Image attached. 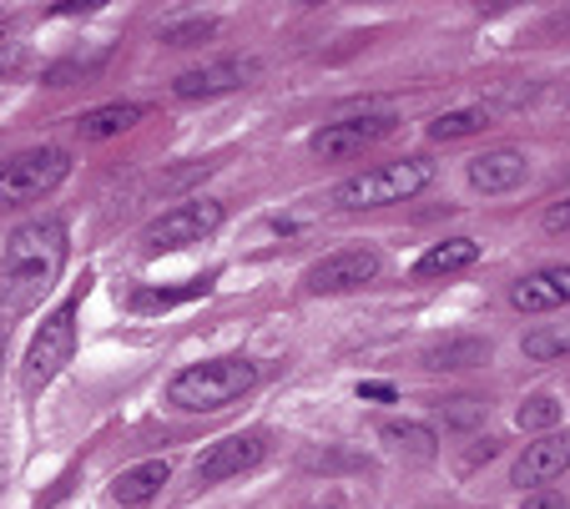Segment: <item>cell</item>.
<instances>
[{
	"label": "cell",
	"instance_id": "6da1fadb",
	"mask_svg": "<svg viewBox=\"0 0 570 509\" xmlns=\"http://www.w3.org/2000/svg\"><path fill=\"white\" fill-rule=\"evenodd\" d=\"M66 268V222L61 217H36L6 238L0 252V303L6 313H31L41 293H51V282Z\"/></svg>",
	"mask_w": 570,
	"mask_h": 509
},
{
	"label": "cell",
	"instance_id": "7a4b0ae2",
	"mask_svg": "<svg viewBox=\"0 0 570 509\" xmlns=\"http://www.w3.org/2000/svg\"><path fill=\"white\" fill-rule=\"evenodd\" d=\"M253 383H258L253 358H207V363H193V369H183L167 383V399L187 413H217L243 399Z\"/></svg>",
	"mask_w": 570,
	"mask_h": 509
},
{
	"label": "cell",
	"instance_id": "3957f363",
	"mask_svg": "<svg viewBox=\"0 0 570 509\" xmlns=\"http://www.w3.org/2000/svg\"><path fill=\"white\" fill-rule=\"evenodd\" d=\"M430 182H434V162H424V157H404V162H389V167H374V172H358V177H348V182H338L334 207H344V212H364V207L410 202V197H420Z\"/></svg>",
	"mask_w": 570,
	"mask_h": 509
},
{
	"label": "cell",
	"instance_id": "277c9868",
	"mask_svg": "<svg viewBox=\"0 0 570 509\" xmlns=\"http://www.w3.org/2000/svg\"><path fill=\"white\" fill-rule=\"evenodd\" d=\"M87 293V288H81ZM81 293H71L51 318H41L31 348H26V389H46L56 373L71 363L76 353V308H81Z\"/></svg>",
	"mask_w": 570,
	"mask_h": 509
},
{
	"label": "cell",
	"instance_id": "5b68a950",
	"mask_svg": "<svg viewBox=\"0 0 570 509\" xmlns=\"http://www.w3.org/2000/svg\"><path fill=\"white\" fill-rule=\"evenodd\" d=\"M71 172V157L61 147H36V152H21L11 162H0V202L6 207H21L36 202V197L56 192Z\"/></svg>",
	"mask_w": 570,
	"mask_h": 509
},
{
	"label": "cell",
	"instance_id": "8992f818",
	"mask_svg": "<svg viewBox=\"0 0 570 509\" xmlns=\"http://www.w3.org/2000/svg\"><path fill=\"white\" fill-rule=\"evenodd\" d=\"M223 202H213V197H193V202H177L173 212H161L157 222H151L147 232H141V242H147L151 252H183L193 248V242L213 238L217 228H223Z\"/></svg>",
	"mask_w": 570,
	"mask_h": 509
},
{
	"label": "cell",
	"instance_id": "52a82bcc",
	"mask_svg": "<svg viewBox=\"0 0 570 509\" xmlns=\"http://www.w3.org/2000/svg\"><path fill=\"white\" fill-rule=\"evenodd\" d=\"M399 121L389 117V111H374V117H354V121H328L323 131H313V157H323V162H348V157L368 152V147H379L384 137H394Z\"/></svg>",
	"mask_w": 570,
	"mask_h": 509
},
{
	"label": "cell",
	"instance_id": "ba28073f",
	"mask_svg": "<svg viewBox=\"0 0 570 509\" xmlns=\"http://www.w3.org/2000/svg\"><path fill=\"white\" fill-rule=\"evenodd\" d=\"M379 268H384V258L374 248H338L303 272V288L308 293H354L379 278Z\"/></svg>",
	"mask_w": 570,
	"mask_h": 509
},
{
	"label": "cell",
	"instance_id": "9c48e42d",
	"mask_svg": "<svg viewBox=\"0 0 570 509\" xmlns=\"http://www.w3.org/2000/svg\"><path fill=\"white\" fill-rule=\"evenodd\" d=\"M263 455H268L263 433H233V439H217V445H207L197 455L193 475H197V485H223V479L248 475L253 465H263Z\"/></svg>",
	"mask_w": 570,
	"mask_h": 509
},
{
	"label": "cell",
	"instance_id": "30bf717a",
	"mask_svg": "<svg viewBox=\"0 0 570 509\" xmlns=\"http://www.w3.org/2000/svg\"><path fill=\"white\" fill-rule=\"evenodd\" d=\"M566 469H570V429L546 433V439L525 445V455L515 459L510 479H515V485H550V479H560Z\"/></svg>",
	"mask_w": 570,
	"mask_h": 509
},
{
	"label": "cell",
	"instance_id": "8fae6325",
	"mask_svg": "<svg viewBox=\"0 0 570 509\" xmlns=\"http://www.w3.org/2000/svg\"><path fill=\"white\" fill-rule=\"evenodd\" d=\"M253 66L248 61H213V66H197V71H183L173 81V97L183 101H203V97H223V91L248 87Z\"/></svg>",
	"mask_w": 570,
	"mask_h": 509
},
{
	"label": "cell",
	"instance_id": "7c38bea8",
	"mask_svg": "<svg viewBox=\"0 0 570 509\" xmlns=\"http://www.w3.org/2000/svg\"><path fill=\"white\" fill-rule=\"evenodd\" d=\"M525 152H515V147H500V152H484L470 162V187L484 197H500V192H515L520 182H525Z\"/></svg>",
	"mask_w": 570,
	"mask_h": 509
},
{
	"label": "cell",
	"instance_id": "4fadbf2b",
	"mask_svg": "<svg viewBox=\"0 0 570 509\" xmlns=\"http://www.w3.org/2000/svg\"><path fill=\"white\" fill-rule=\"evenodd\" d=\"M510 303H515L520 313H550V308L570 303V262L566 268H540V272H530V278H520L515 288H510Z\"/></svg>",
	"mask_w": 570,
	"mask_h": 509
},
{
	"label": "cell",
	"instance_id": "5bb4252c",
	"mask_svg": "<svg viewBox=\"0 0 570 509\" xmlns=\"http://www.w3.org/2000/svg\"><path fill=\"white\" fill-rule=\"evenodd\" d=\"M167 479H173V465H167V459L131 465V469H121V475L111 479V499H117V505H147V499L157 495Z\"/></svg>",
	"mask_w": 570,
	"mask_h": 509
},
{
	"label": "cell",
	"instance_id": "9a60e30c",
	"mask_svg": "<svg viewBox=\"0 0 570 509\" xmlns=\"http://www.w3.org/2000/svg\"><path fill=\"white\" fill-rule=\"evenodd\" d=\"M480 262V242L474 238H450V242H434L420 262H414V278H450V272H464Z\"/></svg>",
	"mask_w": 570,
	"mask_h": 509
},
{
	"label": "cell",
	"instance_id": "2e32d148",
	"mask_svg": "<svg viewBox=\"0 0 570 509\" xmlns=\"http://www.w3.org/2000/svg\"><path fill=\"white\" fill-rule=\"evenodd\" d=\"M141 117H147V107H141V101H111V107L87 111V117L76 121V131H81V141H107V137L131 131Z\"/></svg>",
	"mask_w": 570,
	"mask_h": 509
},
{
	"label": "cell",
	"instance_id": "e0dca14e",
	"mask_svg": "<svg viewBox=\"0 0 570 509\" xmlns=\"http://www.w3.org/2000/svg\"><path fill=\"white\" fill-rule=\"evenodd\" d=\"M480 363H490L484 338H444L424 353V369H480Z\"/></svg>",
	"mask_w": 570,
	"mask_h": 509
},
{
	"label": "cell",
	"instance_id": "ac0fdd59",
	"mask_svg": "<svg viewBox=\"0 0 570 509\" xmlns=\"http://www.w3.org/2000/svg\"><path fill=\"white\" fill-rule=\"evenodd\" d=\"M207 288H213V278H193L183 288H141V293H131V313H161V308H177L187 298H203Z\"/></svg>",
	"mask_w": 570,
	"mask_h": 509
},
{
	"label": "cell",
	"instance_id": "d6986e66",
	"mask_svg": "<svg viewBox=\"0 0 570 509\" xmlns=\"http://www.w3.org/2000/svg\"><path fill=\"white\" fill-rule=\"evenodd\" d=\"M484 127H490V111L484 107H454V111H444V117L430 121V137L434 141H464Z\"/></svg>",
	"mask_w": 570,
	"mask_h": 509
},
{
	"label": "cell",
	"instance_id": "ffe728a7",
	"mask_svg": "<svg viewBox=\"0 0 570 509\" xmlns=\"http://www.w3.org/2000/svg\"><path fill=\"white\" fill-rule=\"evenodd\" d=\"M379 439H384V445H394L399 455H414V459H434V445H440V439H434V429H424V423H384V429H379Z\"/></svg>",
	"mask_w": 570,
	"mask_h": 509
},
{
	"label": "cell",
	"instance_id": "44dd1931",
	"mask_svg": "<svg viewBox=\"0 0 570 509\" xmlns=\"http://www.w3.org/2000/svg\"><path fill=\"white\" fill-rule=\"evenodd\" d=\"M515 423H520V429H525V433L556 429V423H560V403L550 399V393H535V399H525V403H520V409H515Z\"/></svg>",
	"mask_w": 570,
	"mask_h": 509
},
{
	"label": "cell",
	"instance_id": "7402d4cb",
	"mask_svg": "<svg viewBox=\"0 0 570 509\" xmlns=\"http://www.w3.org/2000/svg\"><path fill=\"white\" fill-rule=\"evenodd\" d=\"M525 358H535V363H556V358H570V338H566V333H530V338H525Z\"/></svg>",
	"mask_w": 570,
	"mask_h": 509
},
{
	"label": "cell",
	"instance_id": "603a6c76",
	"mask_svg": "<svg viewBox=\"0 0 570 509\" xmlns=\"http://www.w3.org/2000/svg\"><path fill=\"white\" fill-rule=\"evenodd\" d=\"M213 31H217V21H187V26H167L161 41L167 46H197V41H207Z\"/></svg>",
	"mask_w": 570,
	"mask_h": 509
},
{
	"label": "cell",
	"instance_id": "cb8c5ba5",
	"mask_svg": "<svg viewBox=\"0 0 570 509\" xmlns=\"http://www.w3.org/2000/svg\"><path fill=\"white\" fill-rule=\"evenodd\" d=\"M480 413H484V403H474V399H450V409H444V419H450V423H460V429H464V423H474V419H480Z\"/></svg>",
	"mask_w": 570,
	"mask_h": 509
},
{
	"label": "cell",
	"instance_id": "d4e9b609",
	"mask_svg": "<svg viewBox=\"0 0 570 509\" xmlns=\"http://www.w3.org/2000/svg\"><path fill=\"white\" fill-rule=\"evenodd\" d=\"M520 509H570V505H566V495H556V489H535V495H525Z\"/></svg>",
	"mask_w": 570,
	"mask_h": 509
},
{
	"label": "cell",
	"instance_id": "484cf974",
	"mask_svg": "<svg viewBox=\"0 0 570 509\" xmlns=\"http://www.w3.org/2000/svg\"><path fill=\"white\" fill-rule=\"evenodd\" d=\"M358 399H374V403H394V383H358Z\"/></svg>",
	"mask_w": 570,
	"mask_h": 509
},
{
	"label": "cell",
	"instance_id": "4316f807",
	"mask_svg": "<svg viewBox=\"0 0 570 509\" xmlns=\"http://www.w3.org/2000/svg\"><path fill=\"white\" fill-rule=\"evenodd\" d=\"M546 232H570V202H556L546 212Z\"/></svg>",
	"mask_w": 570,
	"mask_h": 509
},
{
	"label": "cell",
	"instance_id": "83f0119b",
	"mask_svg": "<svg viewBox=\"0 0 570 509\" xmlns=\"http://www.w3.org/2000/svg\"><path fill=\"white\" fill-rule=\"evenodd\" d=\"M11 71H16V56H6V61H0V81L11 77Z\"/></svg>",
	"mask_w": 570,
	"mask_h": 509
},
{
	"label": "cell",
	"instance_id": "f1b7e54d",
	"mask_svg": "<svg viewBox=\"0 0 570 509\" xmlns=\"http://www.w3.org/2000/svg\"><path fill=\"white\" fill-rule=\"evenodd\" d=\"M0 353H6V328H0Z\"/></svg>",
	"mask_w": 570,
	"mask_h": 509
}]
</instances>
